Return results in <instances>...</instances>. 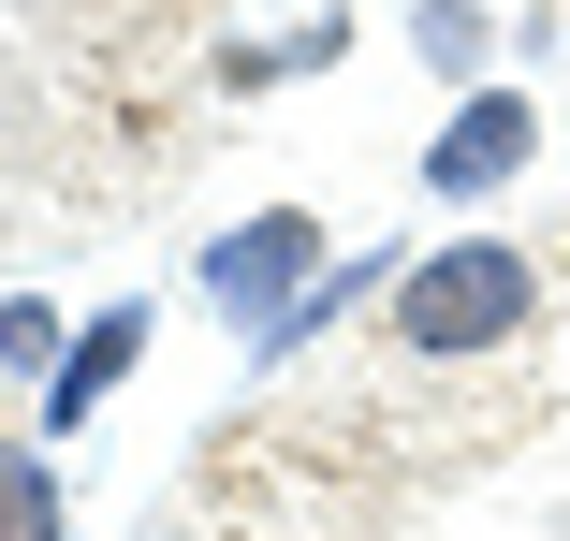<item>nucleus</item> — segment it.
<instances>
[{
    "mask_svg": "<svg viewBox=\"0 0 570 541\" xmlns=\"http://www.w3.org/2000/svg\"><path fill=\"white\" fill-rule=\"evenodd\" d=\"M424 59H453V73L483 59V16H469V0H424Z\"/></svg>",
    "mask_w": 570,
    "mask_h": 541,
    "instance_id": "423d86ee",
    "label": "nucleus"
},
{
    "mask_svg": "<svg viewBox=\"0 0 570 541\" xmlns=\"http://www.w3.org/2000/svg\"><path fill=\"white\" fill-rule=\"evenodd\" d=\"M132 352H147V307H102L88 337H73V366H59V395H45V410H59V424H88L102 395L132 381Z\"/></svg>",
    "mask_w": 570,
    "mask_h": 541,
    "instance_id": "20e7f679",
    "label": "nucleus"
},
{
    "mask_svg": "<svg viewBox=\"0 0 570 541\" xmlns=\"http://www.w3.org/2000/svg\"><path fill=\"white\" fill-rule=\"evenodd\" d=\"M512 322H527V264H512L498 235H469V249L410 264V293H395V352H498Z\"/></svg>",
    "mask_w": 570,
    "mask_h": 541,
    "instance_id": "f257e3e1",
    "label": "nucleus"
},
{
    "mask_svg": "<svg viewBox=\"0 0 570 541\" xmlns=\"http://www.w3.org/2000/svg\"><path fill=\"white\" fill-rule=\"evenodd\" d=\"M0 541H59V469L30 440H0Z\"/></svg>",
    "mask_w": 570,
    "mask_h": 541,
    "instance_id": "39448f33",
    "label": "nucleus"
},
{
    "mask_svg": "<svg viewBox=\"0 0 570 541\" xmlns=\"http://www.w3.org/2000/svg\"><path fill=\"white\" fill-rule=\"evenodd\" d=\"M512 161H527V102H512V88H483L469 118H453V132L424 147V190H453V205H469V190H498Z\"/></svg>",
    "mask_w": 570,
    "mask_h": 541,
    "instance_id": "7ed1b4c3",
    "label": "nucleus"
},
{
    "mask_svg": "<svg viewBox=\"0 0 570 541\" xmlns=\"http://www.w3.org/2000/svg\"><path fill=\"white\" fill-rule=\"evenodd\" d=\"M45 337H59L45 307H0V366H45Z\"/></svg>",
    "mask_w": 570,
    "mask_h": 541,
    "instance_id": "0eeeda50",
    "label": "nucleus"
},
{
    "mask_svg": "<svg viewBox=\"0 0 570 541\" xmlns=\"http://www.w3.org/2000/svg\"><path fill=\"white\" fill-rule=\"evenodd\" d=\"M307 264H322V220H307V205H264L249 235H219V249H205V293L235 307V322H278Z\"/></svg>",
    "mask_w": 570,
    "mask_h": 541,
    "instance_id": "f03ea898",
    "label": "nucleus"
}]
</instances>
